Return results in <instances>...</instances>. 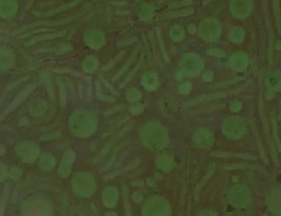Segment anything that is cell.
Segmentation results:
<instances>
[{"label":"cell","instance_id":"6da1fadb","mask_svg":"<svg viewBox=\"0 0 281 216\" xmlns=\"http://www.w3.org/2000/svg\"><path fill=\"white\" fill-rule=\"evenodd\" d=\"M250 193L243 186L237 185L230 190L229 193L230 202L237 208L245 207L249 200Z\"/></svg>","mask_w":281,"mask_h":216},{"label":"cell","instance_id":"7a4b0ae2","mask_svg":"<svg viewBox=\"0 0 281 216\" xmlns=\"http://www.w3.org/2000/svg\"><path fill=\"white\" fill-rule=\"evenodd\" d=\"M223 130L228 136L231 138H238L244 131V126L240 121L231 119L226 121L223 125Z\"/></svg>","mask_w":281,"mask_h":216},{"label":"cell","instance_id":"3957f363","mask_svg":"<svg viewBox=\"0 0 281 216\" xmlns=\"http://www.w3.org/2000/svg\"><path fill=\"white\" fill-rule=\"evenodd\" d=\"M213 141V135L210 131L203 130L198 135V142L203 147H211Z\"/></svg>","mask_w":281,"mask_h":216}]
</instances>
